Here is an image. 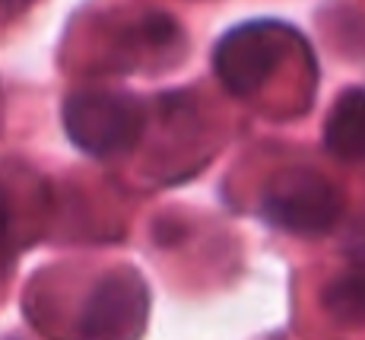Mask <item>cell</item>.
I'll list each match as a JSON object with an SVG mask.
<instances>
[{
    "instance_id": "obj_3",
    "label": "cell",
    "mask_w": 365,
    "mask_h": 340,
    "mask_svg": "<svg viewBox=\"0 0 365 340\" xmlns=\"http://www.w3.org/2000/svg\"><path fill=\"white\" fill-rule=\"evenodd\" d=\"M340 194L327 179L305 169L279 175L264 194L261 214L270 226L296 236H321L340 216Z\"/></svg>"
},
{
    "instance_id": "obj_8",
    "label": "cell",
    "mask_w": 365,
    "mask_h": 340,
    "mask_svg": "<svg viewBox=\"0 0 365 340\" xmlns=\"http://www.w3.org/2000/svg\"><path fill=\"white\" fill-rule=\"evenodd\" d=\"M35 0H0V10L4 13H23L26 6H32Z\"/></svg>"
},
{
    "instance_id": "obj_6",
    "label": "cell",
    "mask_w": 365,
    "mask_h": 340,
    "mask_svg": "<svg viewBox=\"0 0 365 340\" xmlns=\"http://www.w3.org/2000/svg\"><path fill=\"white\" fill-rule=\"evenodd\" d=\"M324 309L343 328H365V264L349 267L327 283Z\"/></svg>"
},
{
    "instance_id": "obj_1",
    "label": "cell",
    "mask_w": 365,
    "mask_h": 340,
    "mask_svg": "<svg viewBox=\"0 0 365 340\" xmlns=\"http://www.w3.org/2000/svg\"><path fill=\"white\" fill-rule=\"evenodd\" d=\"M289 26L277 19H251L229 29L216 41L213 70L232 96H255L270 83L286 58V41L292 39Z\"/></svg>"
},
{
    "instance_id": "obj_2",
    "label": "cell",
    "mask_w": 365,
    "mask_h": 340,
    "mask_svg": "<svg viewBox=\"0 0 365 340\" xmlns=\"http://www.w3.org/2000/svg\"><path fill=\"white\" fill-rule=\"evenodd\" d=\"M143 102L128 93H73L64 102L67 137L89 156H118L140 140Z\"/></svg>"
},
{
    "instance_id": "obj_4",
    "label": "cell",
    "mask_w": 365,
    "mask_h": 340,
    "mask_svg": "<svg viewBox=\"0 0 365 340\" xmlns=\"http://www.w3.org/2000/svg\"><path fill=\"white\" fill-rule=\"evenodd\" d=\"M150 315V289L137 271H118L99 280L83 306L76 340H137Z\"/></svg>"
},
{
    "instance_id": "obj_7",
    "label": "cell",
    "mask_w": 365,
    "mask_h": 340,
    "mask_svg": "<svg viewBox=\"0 0 365 340\" xmlns=\"http://www.w3.org/2000/svg\"><path fill=\"white\" fill-rule=\"evenodd\" d=\"M6 229H10V201H6L4 188H0V242H4Z\"/></svg>"
},
{
    "instance_id": "obj_5",
    "label": "cell",
    "mask_w": 365,
    "mask_h": 340,
    "mask_svg": "<svg viewBox=\"0 0 365 340\" xmlns=\"http://www.w3.org/2000/svg\"><path fill=\"white\" fill-rule=\"evenodd\" d=\"M324 144L340 162L365 159V86L346 89L334 102L324 124Z\"/></svg>"
}]
</instances>
